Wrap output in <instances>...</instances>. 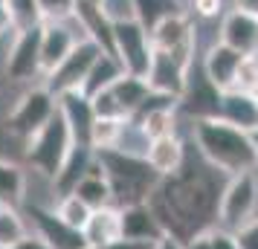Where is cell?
Listing matches in <instances>:
<instances>
[{
	"mask_svg": "<svg viewBox=\"0 0 258 249\" xmlns=\"http://www.w3.org/2000/svg\"><path fill=\"white\" fill-rule=\"evenodd\" d=\"M218 174L221 171H215L209 162L195 165L183 159L180 171L160 180V186L148 197V206L165 235L186 243L188 237L218 226V206L223 189L218 183Z\"/></svg>",
	"mask_w": 258,
	"mask_h": 249,
	"instance_id": "obj_1",
	"label": "cell"
},
{
	"mask_svg": "<svg viewBox=\"0 0 258 249\" xmlns=\"http://www.w3.org/2000/svg\"><path fill=\"white\" fill-rule=\"evenodd\" d=\"M191 139L203 162H209L223 177L244 174L255 168V151L249 133L223 119H198L191 122Z\"/></svg>",
	"mask_w": 258,
	"mask_h": 249,
	"instance_id": "obj_2",
	"label": "cell"
},
{
	"mask_svg": "<svg viewBox=\"0 0 258 249\" xmlns=\"http://www.w3.org/2000/svg\"><path fill=\"white\" fill-rule=\"evenodd\" d=\"M99 165L105 171L110 194H113V206H137V203H148L154 189L160 186V174L148 165L145 156L125 154V151H99L96 154Z\"/></svg>",
	"mask_w": 258,
	"mask_h": 249,
	"instance_id": "obj_3",
	"label": "cell"
},
{
	"mask_svg": "<svg viewBox=\"0 0 258 249\" xmlns=\"http://www.w3.org/2000/svg\"><path fill=\"white\" fill-rule=\"evenodd\" d=\"M70 148H73L70 125L64 122L61 110H55V116L49 119L35 136H29L24 142V159L35 174H41L44 180L52 183V177L61 171L64 159L70 154Z\"/></svg>",
	"mask_w": 258,
	"mask_h": 249,
	"instance_id": "obj_4",
	"label": "cell"
},
{
	"mask_svg": "<svg viewBox=\"0 0 258 249\" xmlns=\"http://www.w3.org/2000/svg\"><path fill=\"white\" fill-rule=\"evenodd\" d=\"M55 110H58V99L49 93L44 84L26 87L24 93L18 96V102L9 107V113L3 119V128H6L9 136L26 142L29 136H35L49 119L55 116Z\"/></svg>",
	"mask_w": 258,
	"mask_h": 249,
	"instance_id": "obj_5",
	"label": "cell"
},
{
	"mask_svg": "<svg viewBox=\"0 0 258 249\" xmlns=\"http://www.w3.org/2000/svg\"><path fill=\"white\" fill-rule=\"evenodd\" d=\"M258 217V171H244L226 177L218 206V226L238 232L244 223Z\"/></svg>",
	"mask_w": 258,
	"mask_h": 249,
	"instance_id": "obj_6",
	"label": "cell"
},
{
	"mask_svg": "<svg viewBox=\"0 0 258 249\" xmlns=\"http://www.w3.org/2000/svg\"><path fill=\"white\" fill-rule=\"evenodd\" d=\"M113 55L122 64V70L137 78H148L154 61L151 35L140 21H122L113 24Z\"/></svg>",
	"mask_w": 258,
	"mask_h": 249,
	"instance_id": "obj_7",
	"label": "cell"
},
{
	"mask_svg": "<svg viewBox=\"0 0 258 249\" xmlns=\"http://www.w3.org/2000/svg\"><path fill=\"white\" fill-rule=\"evenodd\" d=\"M102 52H105V49L99 47V44H93L90 38H82V41L70 49V55L61 61L49 75H44V87H47L55 99L64 96V93H82L84 81H87V72L93 70L96 58H99Z\"/></svg>",
	"mask_w": 258,
	"mask_h": 249,
	"instance_id": "obj_8",
	"label": "cell"
},
{
	"mask_svg": "<svg viewBox=\"0 0 258 249\" xmlns=\"http://www.w3.org/2000/svg\"><path fill=\"white\" fill-rule=\"evenodd\" d=\"M148 35H151L154 52L168 55V58H174V61H180V64H186V67H191V64H195V47H198V35H195V26H191V21H188L186 12L171 15V18L160 21V24L154 26Z\"/></svg>",
	"mask_w": 258,
	"mask_h": 249,
	"instance_id": "obj_9",
	"label": "cell"
},
{
	"mask_svg": "<svg viewBox=\"0 0 258 249\" xmlns=\"http://www.w3.org/2000/svg\"><path fill=\"white\" fill-rule=\"evenodd\" d=\"M6 81L15 84H32L41 78V26L15 32L12 44L6 49V64H3Z\"/></svg>",
	"mask_w": 258,
	"mask_h": 249,
	"instance_id": "obj_10",
	"label": "cell"
},
{
	"mask_svg": "<svg viewBox=\"0 0 258 249\" xmlns=\"http://www.w3.org/2000/svg\"><path fill=\"white\" fill-rule=\"evenodd\" d=\"M29 214H32L35 235L41 237L49 249H90L87 240H84V235H82V229L67 226L49 206L32 203V206H29Z\"/></svg>",
	"mask_w": 258,
	"mask_h": 249,
	"instance_id": "obj_11",
	"label": "cell"
},
{
	"mask_svg": "<svg viewBox=\"0 0 258 249\" xmlns=\"http://www.w3.org/2000/svg\"><path fill=\"white\" fill-rule=\"evenodd\" d=\"M70 21H44L41 24V78L55 70L70 55V49L82 41V35H76V29L70 26Z\"/></svg>",
	"mask_w": 258,
	"mask_h": 249,
	"instance_id": "obj_12",
	"label": "cell"
},
{
	"mask_svg": "<svg viewBox=\"0 0 258 249\" xmlns=\"http://www.w3.org/2000/svg\"><path fill=\"white\" fill-rule=\"evenodd\" d=\"M218 41L235 52H241V55H258V18L238 12V9L226 12L221 18Z\"/></svg>",
	"mask_w": 258,
	"mask_h": 249,
	"instance_id": "obj_13",
	"label": "cell"
},
{
	"mask_svg": "<svg viewBox=\"0 0 258 249\" xmlns=\"http://www.w3.org/2000/svg\"><path fill=\"white\" fill-rule=\"evenodd\" d=\"M119 223H122V240H131V243H157L165 235L148 203L122 206L119 209Z\"/></svg>",
	"mask_w": 258,
	"mask_h": 249,
	"instance_id": "obj_14",
	"label": "cell"
},
{
	"mask_svg": "<svg viewBox=\"0 0 258 249\" xmlns=\"http://www.w3.org/2000/svg\"><path fill=\"white\" fill-rule=\"evenodd\" d=\"M241 58H244L241 52L229 49L221 41H215L206 49V55H203V75H206V81L215 90H221V93L223 90H232V81H235V72H238Z\"/></svg>",
	"mask_w": 258,
	"mask_h": 249,
	"instance_id": "obj_15",
	"label": "cell"
},
{
	"mask_svg": "<svg viewBox=\"0 0 258 249\" xmlns=\"http://www.w3.org/2000/svg\"><path fill=\"white\" fill-rule=\"evenodd\" d=\"M84 240L90 249H105L110 243L122 240V223H119V206H102L93 209L87 223L82 229Z\"/></svg>",
	"mask_w": 258,
	"mask_h": 249,
	"instance_id": "obj_16",
	"label": "cell"
},
{
	"mask_svg": "<svg viewBox=\"0 0 258 249\" xmlns=\"http://www.w3.org/2000/svg\"><path fill=\"white\" fill-rule=\"evenodd\" d=\"M105 93L110 96V102H113V107H116L119 119H125V122H128V119L140 110L142 102L148 99V93H151V84L145 81V78H137V75L122 72L116 81L110 84V87H105Z\"/></svg>",
	"mask_w": 258,
	"mask_h": 249,
	"instance_id": "obj_17",
	"label": "cell"
},
{
	"mask_svg": "<svg viewBox=\"0 0 258 249\" xmlns=\"http://www.w3.org/2000/svg\"><path fill=\"white\" fill-rule=\"evenodd\" d=\"M218 105H221V90H215L209 81H206V75H200L198 81H191V72H188V84L183 96H180V105L191 122H198V119H215L218 116Z\"/></svg>",
	"mask_w": 258,
	"mask_h": 249,
	"instance_id": "obj_18",
	"label": "cell"
},
{
	"mask_svg": "<svg viewBox=\"0 0 258 249\" xmlns=\"http://www.w3.org/2000/svg\"><path fill=\"white\" fill-rule=\"evenodd\" d=\"M218 119L229 122L241 131L252 133L258 128V110L252 102V93L244 90H223L221 93V105H218Z\"/></svg>",
	"mask_w": 258,
	"mask_h": 249,
	"instance_id": "obj_19",
	"label": "cell"
},
{
	"mask_svg": "<svg viewBox=\"0 0 258 249\" xmlns=\"http://www.w3.org/2000/svg\"><path fill=\"white\" fill-rule=\"evenodd\" d=\"M96 159V151L90 148V145H82V142H73L70 154H67V159H64V165H61V171L52 177V191L58 194V197H64V194H70L73 189H76V183L90 171V165H93Z\"/></svg>",
	"mask_w": 258,
	"mask_h": 249,
	"instance_id": "obj_20",
	"label": "cell"
},
{
	"mask_svg": "<svg viewBox=\"0 0 258 249\" xmlns=\"http://www.w3.org/2000/svg\"><path fill=\"white\" fill-rule=\"evenodd\" d=\"M58 110L64 122L70 125L73 142L87 145V133H90V125H93V107H90V99L84 93H64L58 96Z\"/></svg>",
	"mask_w": 258,
	"mask_h": 249,
	"instance_id": "obj_21",
	"label": "cell"
},
{
	"mask_svg": "<svg viewBox=\"0 0 258 249\" xmlns=\"http://www.w3.org/2000/svg\"><path fill=\"white\" fill-rule=\"evenodd\" d=\"M145 159L148 165L160 174V177H171L174 171H180L183 159H186V145L180 136H163V139H154L148 142V151H145Z\"/></svg>",
	"mask_w": 258,
	"mask_h": 249,
	"instance_id": "obj_22",
	"label": "cell"
},
{
	"mask_svg": "<svg viewBox=\"0 0 258 249\" xmlns=\"http://www.w3.org/2000/svg\"><path fill=\"white\" fill-rule=\"evenodd\" d=\"M70 194H76V197H79L84 206H90V209L113 206V194H110V186H107V177H105V171H102V165H99V159H93L90 171L76 183V189H73Z\"/></svg>",
	"mask_w": 258,
	"mask_h": 249,
	"instance_id": "obj_23",
	"label": "cell"
},
{
	"mask_svg": "<svg viewBox=\"0 0 258 249\" xmlns=\"http://www.w3.org/2000/svg\"><path fill=\"white\" fill-rule=\"evenodd\" d=\"M26 203V171L12 159L0 156V206L21 209Z\"/></svg>",
	"mask_w": 258,
	"mask_h": 249,
	"instance_id": "obj_24",
	"label": "cell"
},
{
	"mask_svg": "<svg viewBox=\"0 0 258 249\" xmlns=\"http://www.w3.org/2000/svg\"><path fill=\"white\" fill-rule=\"evenodd\" d=\"M122 64L116 61V55H110V52H102L99 58H96V64H93V70L87 72V81H84V87H82V93L90 99V96H96V93H102L105 87H110V84L116 81L119 75H122Z\"/></svg>",
	"mask_w": 258,
	"mask_h": 249,
	"instance_id": "obj_25",
	"label": "cell"
},
{
	"mask_svg": "<svg viewBox=\"0 0 258 249\" xmlns=\"http://www.w3.org/2000/svg\"><path fill=\"white\" fill-rule=\"evenodd\" d=\"M174 110L177 107H160V110H151V113L140 116L137 122H131V125H137L148 142L163 139V136H174L177 133V113Z\"/></svg>",
	"mask_w": 258,
	"mask_h": 249,
	"instance_id": "obj_26",
	"label": "cell"
},
{
	"mask_svg": "<svg viewBox=\"0 0 258 249\" xmlns=\"http://www.w3.org/2000/svg\"><path fill=\"white\" fill-rule=\"evenodd\" d=\"M29 237V223L15 206H0V249H15Z\"/></svg>",
	"mask_w": 258,
	"mask_h": 249,
	"instance_id": "obj_27",
	"label": "cell"
},
{
	"mask_svg": "<svg viewBox=\"0 0 258 249\" xmlns=\"http://www.w3.org/2000/svg\"><path fill=\"white\" fill-rule=\"evenodd\" d=\"M122 128H125V119H93L90 125V133H87V145L93 148L96 154L99 151H113L119 145V136H122Z\"/></svg>",
	"mask_w": 258,
	"mask_h": 249,
	"instance_id": "obj_28",
	"label": "cell"
},
{
	"mask_svg": "<svg viewBox=\"0 0 258 249\" xmlns=\"http://www.w3.org/2000/svg\"><path fill=\"white\" fill-rule=\"evenodd\" d=\"M180 12H183V3L180 0H137V21L148 32L160 21L171 18V15H180Z\"/></svg>",
	"mask_w": 258,
	"mask_h": 249,
	"instance_id": "obj_29",
	"label": "cell"
},
{
	"mask_svg": "<svg viewBox=\"0 0 258 249\" xmlns=\"http://www.w3.org/2000/svg\"><path fill=\"white\" fill-rule=\"evenodd\" d=\"M3 3H6V9H9L15 32L32 29V26L44 24V15H41V9H38V0H3Z\"/></svg>",
	"mask_w": 258,
	"mask_h": 249,
	"instance_id": "obj_30",
	"label": "cell"
},
{
	"mask_svg": "<svg viewBox=\"0 0 258 249\" xmlns=\"http://www.w3.org/2000/svg\"><path fill=\"white\" fill-rule=\"evenodd\" d=\"M52 212L58 214L67 226H73V229H84V223H87V217H90L93 209L84 206L76 194H64V197H58V203L52 206Z\"/></svg>",
	"mask_w": 258,
	"mask_h": 249,
	"instance_id": "obj_31",
	"label": "cell"
},
{
	"mask_svg": "<svg viewBox=\"0 0 258 249\" xmlns=\"http://www.w3.org/2000/svg\"><path fill=\"white\" fill-rule=\"evenodd\" d=\"M96 6L110 24L137 21V0H96Z\"/></svg>",
	"mask_w": 258,
	"mask_h": 249,
	"instance_id": "obj_32",
	"label": "cell"
},
{
	"mask_svg": "<svg viewBox=\"0 0 258 249\" xmlns=\"http://www.w3.org/2000/svg\"><path fill=\"white\" fill-rule=\"evenodd\" d=\"M255 87H258V55H244L241 64H238V72H235L232 90L252 93Z\"/></svg>",
	"mask_w": 258,
	"mask_h": 249,
	"instance_id": "obj_33",
	"label": "cell"
},
{
	"mask_svg": "<svg viewBox=\"0 0 258 249\" xmlns=\"http://www.w3.org/2000/svg\"><path fill=\"white\" fill-rule=\"evenodd\" d=\"M44 21H70L76 15V0H38Z\"/></svg>",
	"mask_w": 258,
	"mask_h": 249,
	"instance_id": "obj_34",
	"label": "cell"
},
{
	"mask_svg": "<svg viewBox=\"0 0 258 249\" xmlns=\"http://www.w3.org/2000/svg\"><path fill=\"white\" fill-rule=\"evenodd\" d=\"M235 240L241 249H258V217H252L249 223H244L235 232Z\"/></svg>",
	"mask_w": 258,
	"mask_h": 249,
	"instance_id": "obj_35",
	"label": "cell"
},
{
	"mask_svg": "<svg viewBox=\"0 0 258 249\" xmlns=\"http://www.w3.org/2000/svg\"><path fill=\"white\" fill-rule=\"evenodd\" d=\"M209 240H212V249H241L238 240H235V232L221 229V226H212L209 229Z\"/></svg>",
	"mask_w": 258,
	"mask_h": 249,
	"instance_id": "obj_36",
	"label": "cell"
},
{
	"mask_svg": "<svg viewBox=\"0 0 258 249\" xmlns=\"http://www.w3.org/2000/svg\"><path fill=\"white\" fill-rule=\"evenodd\" d=\"M191 9L200 18H218L223 12V0H191Z\"/></svg>",
	"mask_w": 258,
	"mask_h": 249,
	"instance_id": "obj_37",
	"label": "cell"
},
{
	"mask_svg": "<svg viewBox=\"0 0 258 249\" xmlns=\"http://www.w3.org/2000/svg\"><path fill=\"white\" fill-rule=\"evenodd\" d=\"M6 35H15V26H12V18H9V9H6V3L0 0V41Z\"/></svg>",
	"mask_w": 258,
	"mask_h": 249,
	"instance_id": "obj_38",
	"label": "cell"
},
{
	"mask_svg": "<svg viewBox=\"0 0 258 249\" xmlns=\"http://www.w3.org/2000/svg\"><path fill=\"white\" fill-rule=\"evenodd\" d=\"M183 249H212L209 229H206V232H200V235H195V237H188L186 243H183Z\"/></svg>",
	"mask_w": 258,
	"mask_h": 249,
	"instance_id": "obj_39",
	"label": "cell"
},
{
	"mask_svg": "<svg viewBox=\"0 0 258 249\" xmlns=\"http://www.w3.org/2000/svg\"><path fill=\"white\" fill-rule=\"evenodd\" d=\"M232 9L246 12V15H255L258 18V0H232Z\"/></svg>",
	"mask_w": 258,
	"mask_h": 249,
	"instance_id": "obj_40",
	"label": "cell"
},
{
	"mask_svg": "<svg viewBox=\"0 0 258 249\" xmlns=\"http://www.w3.org/2000/svg\"><path fill=\"white\" fill-rule=\"evenodd\" d=\"M15 249H49V246L35 235V232H29V237H26V240H21V243H18Z\"/></svg>",
	"mask_w": 258,
	"mask_h": 249,
	"instance_id": "obj_41",
	"label": "cell"
},
{
	"mask_svg": "<svg viewBox=\"0 0 258 249\" xmlns=\"http://www.w3.org/2000/svg\"><path fill=\"white\" fill-rule=\"evenodd\" d=\"M154 249H183V243H180L177 237H171V235H163L157 243H154Z\"/></svg>",
	"mask_w": 258,
	"mask_h": 249,
	"instance_id": "obj_42",
	"label": "cell"
},
{
	"mask_svg": "<svg viewBox=\"0 0 258 249\" xmlns=\"http://www.w3.org/2000/svg\"><path fill=\"white\" fill-rule=\"evenodd\" d=\"M249 139H252V151H255V171H258V128L249 133Z\"/></svg>",
	"mask_w": 258,
	"mask_h": 249,
	"instance_id": "obj_43",
	"label": "cell"
},
{
	"mask_svg": "<svg viewBox=\"0 0 258 249\" xmlns=\"http://www.w3.org/2000/svg\"><path fill=\"white\" fill-rule=\"evenodd\" d=\"M252 102H255V110H258V87L252 90Z\"/></svg>",
	"mask_w": 258,
	"mask_h": 249,
	"instance_id": "obj_44",
	"label": "cell"
},
{
	"mask_svg": "<svg viewBox=\"0 0 258 249\" xmlns=\"http://www.w3.org/2000/svg\"><path fill=\"white\" fill-rule=\"evenodd\" d=\"M0 90H3V78H0Z\"/></svg>",
	"mask_w": 258,
	"mask_h": 249,
	"instance_id": "obj_45",
	"label": "cell"
},
{
	"mask_svg": "<svg viewBox=\"0 0 258 249\" xmlns=\"http://www.w3.org/2000/svg\"><path fill=\"white\" fill-rule=\"evenodd\" d=\"M93 3H96V0H93Z\"/></svg>",
	"mask_w": 258,
	"mask_h": 249,
	"instance_id": "obj_46",
	"label": "cell"
}]
</instances>
